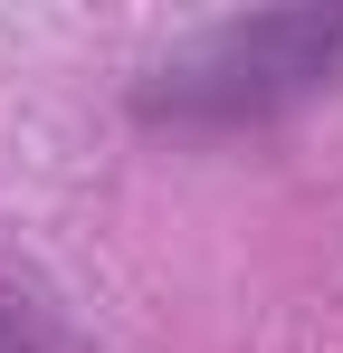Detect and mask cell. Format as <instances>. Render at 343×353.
Wrapping results in <instances>:
<instances>
[{"label":"cell","mask_w":343,"mask_h":353,"mask_svg":"<svg viewBox=\"0 0 343 353\" xmlns=\"http://www.w3.org/2000/svg\"><path fill=\"white\" fill-rule=\"evenodd\" d=\"M334 77H343V10L315 0V10H258V19L200 29L191 48H172L143 77L134 105L163 124H258L324 96Z\"/></svg>","instance_id":"cell-1"},{"label":"cell","mask_w":343,"mask_h":353,"mask_svg":"<svg viewBox=\"0 0 343 353\" xmlns=\"http://www.w3.org/2000/svg\"><path fill=\"white\" fill-rule=\"evenodd\" d=\"M0 353H48V334H39V315H29L19 296H0Z\"/></svg>","instance_id":"cell-2"}]
</instances>
